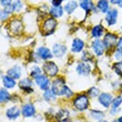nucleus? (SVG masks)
<instances>
[{
	"label": "nucleus",
	"mask_w": 122,
	"mask_h": 122,
	"mask_svg": "<svg viewBox=\"0 0 122 122\" xmlns=\"http://www.w3.org/2000/svg\"><path fill=\"white\" fill-rule=\"evenodd\" d=\"M0 30H1V26H0Z\"/></svg>",
	"instance_id": "a18cd8bd"
},
{
	"label": "nucleus",
	"mask_w": 122,
	"mask_h": 122,
	"mask_svg": "<svg viewBox=\"0 0 122 122\" xmlns=\"http://www.w3.org/2000/svg\"><path fill=\"white\" fill-rule=\"evenodd\" d=\"M9 17V13L4 10H0V20H6L7 18Z\"/></svg>",
	"instance_id": "c9c22d12"
},
{
	"label": "nucleus",
	"mask_w": 122,
	"mask_h": 122,
	"mask_svg": "<svg viewBox=\"0 0 122 122\" xmlns=\"http://www.w3.org/2000/svg\"><path fill=\"white\" fill-rule=\"evenodd\" d=\"M10 100V94L6 89H0V102H7Z\"/></svg>",
	"instance_id": "cd10ccee"
},
{
	"label": "nucleus",
	"mask_w": 122,
	"mask_h": 122,
	"mask_svg": "<svg viewBox=\"0 0 122 122\" xmlns=\"http://www.w3.org/2000/svg\"><path fill=\"white\" fill-rule=\"evenodd\" d=\"M60 96L65 97V98H67V99H70V98H71V97L73 96V91H72L69 86H64V87L62 88V90H61V92H60Z\"/></svg>",
	"instance_id": "c85d7f7f"
},
{
	"label": "nucleus",
	"mask_w": 122,
	"mask_h": 122,
	"mask_svg": "<svg viewBox=\"0 0 122 122\" xmlns=\"http://www.w3.org/2000/svg\"><path fill=\"white\" fill-rule=\"evenodd\" d=\"M65 85V80L62 78H56L53 83H52V91L54 92L56 96H60V92L62 88L64 87Z\"/></svg>",
	"instance_id": "9b49d317"
},
{
	"label": "nucleus",
	"mask_w": 122,
	"mask_h": 122,
	"mask_svg": "<svg viewBox=\"0 0 122 122\" xmlns=\"http://www.w3.org/2000/svg\"><path fill=\"white\" fill-rule=\"evenodd\" d=\"M37 54L43 60H48L53 57V53L51 52L50 49H48L46 47H40L37 51Z\"/></svg>",
	"instance_id": "4468645a"
},
{
	"label": "nucleus",
	"mask_w": 122,
	"mask_h": 122,
	"mask_svg": "<svg viewBox=\"0 0 122 122\" xmlns=\"http://www.w3.org/2000/svg\"><path fill=\"white\" fill-rule=\"evenodd\" d=\"M99 122H112V121H109V120H107V119H102V120H101V121H99Z\"/></svg>",
	"instance_id": "a19ab883"
},
{
	"label": "nucleus",
	"mask_w": 122,
	"mask_h": 122,
	"mask_svg": "<svg viewBox=\"0 0 122 122\" xmlns=\"http://www.w3.org/2000/svg\"><path fill=\"white\" fill-rule=\"evenodd\" d=\"M76 71L78 74L83 75V76H87L91 72V67L88 63L86 62H81L77 65Z\"/></svg>",
	"instance_id": "9d476101"
},
{
	"label": "nucleus",
	"mask_w": 122,
	"mask_h": 122,
	"mask_svg": "<svg viewBox=\"0 0 122 122\" xmlns=\"http://www.w3.org/2000/svg\"><path fill=\"white\" fill-rule=\"evenodd\" d=\"M40 75H41V68L38 67V66H34L32 68V70H31L30 76L32 78H34V79H36L37 77L40 76Z\"/></svg>",
	"instance_id": "2f4dec72"
},
{
	"label": "nucleus",
	"mask_w": 122,
	"mask_h": 122,
	"mask_svg": "<svg viewBox=\"0 0 122 122\" xmlns=\"http://www.w3.org/2000/svg\"><path fill=\"white\" fill-rule=\"evenodd\" d=\"M120 1H121V0H111L110 2H111L112 4H114V5H117V4H118V5H119Z\"/></svg>",
	"instance_id": "58836bf2"
},
{
	"label": "nucleus",
	"mask_w": 122,
	"mask_h": 122,
	"mask_svg": "<svg viewBox=\"0 0 122 122\" xmlns=\"http://www.w3.org/2000/svg\"><path fill=\"white\" fill-rule=\"evenodd\" d=\"M98 9L102 13H107L109 11V2L107 0H100L98 2Z\"/></svg>",
	"instance_id": "b1692460"
},
{
	"label": "nucleus",
	"mask_w": 122,
	"mask_h": 122,
	"mask_svg": "<svg viewBox=\"0 0 122 122\" xmlns=\"http://www.w3.org/2000/svg\"><path fill=\"white\" fill-rule=\"evenodd\" d=\"M89 99L90 98L86 94H78L72 101L73 107L75 108V110L79 112H84L88 110L90 105Z\"/></svg>",
	"instance_id": "f257e3e1"
},
{
	"label": "nucleus",
	"mask_w": 122,
	"mask_h": 122,
	"mask_svg": "<svg viewBox=\"0 0 122 122\" xmlns=\"http://www.w3.org/2000/svg\"><path fill=\"white\" fill-rule=\"evenodd\" d=\"M43 99L46 102H52L56 99V95L52 91V89H47L43 93Z\"/></svg>",
	"instance_id": "a878e982"
},
{
	"label": "nucleus",
	"mask_w": 122,
	"mask_h": 122,
	"mask_svg": "<svg viewBox=\"0 0 122 122\" xmlns=\"http://www.w3.org/2000/svg\"><path fill=\"white\" fill-rule=\"evenodd\" d=\"M119 7H121L122 8V0L120 1V3H119Z\"/></svg>",
	"instance_id": "37998d69"
},
{
	"label": "nucleus",
	"mask_w": 122,
	"mask_h": 122,
	"mask_svg": "<svg viewBox=\"0 0 122 122\" xmlns=\"http://www.w3.org/2000/svg\"><path fill=\"white\" fill-rule=\"evenodd\" d=\"M121 30H122V25H121Z\"/></svg>",
	"instance_id": "49530a36"
},
{
	"label": "nucleus",
	"mask_w": 122,
	"mask_h": 122,
	"mask_svg": "<svg viewBox=\"0 0 122 122\" xmlns=\"http://www.w3.org/2000/svg\"><path fill=\"white\" fill-rule=\"evenodd\" d=\"M112 122H118L117 121V117H116V118H114V119L112 120Z\"/></svg>",
	"instance_id": "79ce46f5"
},
{
	"label": "nucleus",
	"mask_w": 122,
	"mask_h": 122,
	"mask_svg": "<svg viewBox=\"0 0 122 122\" xmlns=\"http://www.w3.org/2000/svg\"><path fill=\"white\" fill-rule=\"evenodd\" d=\"M117 121L118 122H122V115L121 116H119L118 117H117Z\"/></svg>",
	"instance_id": "ea45409f"
},
{
	"label": "nucleus",
	"mask_w": 122,
	"mask_h": 122,
	"mask_svg": "<svg viewBox=\"0 0 122 122\" xmlns=\"http://www.w3.org/2000/svg\"><path fill=\"white\" fill-rule=\"evenodd\" d=\"M85 47V42L81 40V39H74L73 41H72V44H71V51L73 53H80L83 51Z\"/></svg>",
	"instance_id": "f3484780"
},
{
	"label": "nucleus",
	"mask_w": 122,
	"mask_h": 122,
	"mask_svg": "<svg viewBox=\"0 0 122 122\" xmlns=\"http://www.w3.org/2000/svg\"><path fill=\"white\" fill-rule=\"evenodd\" d=\"M121 111V108H110L108 110L109 112V115L112 116V117H117Z\"/></svg>",
	"instance_id": "473e14b6"
},
{
	"label": "nucleus",
	"mask_w": 122,
	"mask_h": 122,
	"mask_svg": "<svg viewBox=\"0 0 122 122\" xmlns=\"http://www.w3.org/2000/svg\"><path fill=\"white\" fill-rule=\"evenodd\" d=\"M117 17H118V11L116 9H113V10H110L106 14L105 17V21H106L107 25L109 26H112V25H115L117 22Z\"/></svg>",
	"instance_id": "1a4fd4ad"
},
{
	"label": "nucleus",
	"mask_w": 122,
	"mask_h": 122,
	"mask_svg": "<svg viewBox=\"0 0 122 122\" xmlns=\"http://www.w3.org/2000/svg\"><path fill=\"white\" fill-rule=\"evenodd\" d=\"M13 10H15V11H20L21 10V9L23 8V4H22V2L20 1V0H16L15 2L13 3Z\"/></svg>",
	"instance_id": "72a5a7b5"
},
{
	"label": "nucleus",
	"mask_w": 122,
	"mask_h": 122,
	"mask_svg": "<svg viewBox=\"0 0 122 122\" xmlns=\"http://www.w3.org/2000/svg\"><path fill=\"white\" fill-rule=\"evenodd\" d=\"M22 74V69L20 66H14L8 71V76L11 77L12 79H19Z\"/></svg>",
	"instance_id": "6ab92c4d"
},
{
	"label": "nucleus",
	"mask_w": 122,
	"mask_h": 122,
	"mask_svg": "<svg viewBox=\"0 0 122 122\" xmlns=\"http://www.w3.org/2000/svg\"><path fill=\"white\" fill-rule=\"evenodd\" d=\"M19 86L26 93H32L34 89L32 88V81L29 78H25L19 82Z\"/></svg>",
	"instance_id": "2eb2a0df"
},
{
	"label": "nucleus",
	"mask_w": 122,
	"mask_h": 122,
	"mask_svg": "<svg viewBox=\"0 0 122 122\" xmlns=\"http://www.w3.org/2000/svg\"><path fill=\"white\" fill-rule=\"evenodd\" d=\"M118 36L115 33H112V32H108L106 33L104 36H103V40H102V42L105 46L106 49H113V48H116L117 43V41H118Z\"/></svg>",
	"instance_id": "20e7f679"
},
{
	"label": "nucleus",
	"mask_w": 122,
	"mask_h": 122,
	"mask_svg": "<svg viewBox=\"0 0 122 122\" xmlns=\"http://www.w3.org/2000/svg\"><path fill=\"white\" fill-rule=\"evenodd\" d=\"M61 2H62V0H53V1H52L54 7H58V6H60Z\"/></svg>",
	"instance_id": "4c0bfd02"
},
{
	"label": "nucleus",
	"mask_w": 122,
	"mask_h": 122,
	"mask_svg": "<svg viewBox=\"0 0 122 122\" xmlns=\"http://www.w3.org/2000/svg\"><path fill=\"white\" fill-rule=\"evenodd\" d=\"M10 31L14 34H19L22 29H23V25H22V22L19 21V20H13L10 24Z\"/></svg>",
	"instance_id": "aec40b11"
},
{
	"label": "nucleus",
	"mask_w": 122,
	"mask_h": 122,
	"mask_svg": "<svg viewBox=\"0 0 122 122\" xmlns=\"http://www.w3.org/2000/svg\"><path fill=\"white\" fill-rule=\"evenodd\" d=\"M21 114H22V110L18 106L10 107V108H9V109L7 110V112H6L7 117H8L9 119H10V120H15V119H17V118L20 117Z\"/></svg>",
	"instance_id": "ddd939ff"
},
{
	"label": "nucleus",
	"mask_w": 122,
	"mask_h": 122,
	"mask_svg": "<svg viewBox=\"0 0 122 122\" xmlns=\"http://www.w3.org/2000/svg\"><path fill=\"white\" fill-rule=\"evenodd\" d=\"M91 36L95 39H100L101 37L104 36V27L102 25H97L93 26L91 30Z\"/></svg>",
	"instance_id": "a211bd4d"
},
{
	"label": "nucleus",
	"mask_w": 122,
	"mask_h": 122,
	"mask_svg": "<svg viewBox=\"0 0 122 122\" xmlns=\"http://www.w3.org/2000/svg\"><path fill=\"white\" fill-rule=\"evenodd\" d=\"M2 80H3V85H4V86H5L6 88H13L16 86L15 80L12 79L11 77L8 76V75L3 76Z\"/></svg>",
	"instance_id": "4be33fe9"
},
{
	"label": "nucleus",
	"mask_w": 122,
	"mask_h": 122,
	"mask_svg": "<svg viewBox=\"0 0 122 122\" xmlns=\"http://www.w3.org/2000/svg\"><path fill=\"white\" fill-rule=\"evenodd\" d=\"M22 115L25 117H32L36 114V108L33 103H25L22 107Z\"/></svg>",
	"instance_id": "f8f14e48"
},
{
	"label": "nucleus",
	"mask_w": 122,
	"mask_h": 122,
	"mask_svg": "<svg viewBox=\"0 0 122 122\" xmlns=\"http://www.w3.org/2000/svg\"><path fill=\"white\" fill-rule=\"evenodd\" d=\"M122 104V95H117L114 97L111 108H120Z\"/></svg>",
	"instance_id": "c756f323"
},
{
	"label": "nucleus",
	"mask_w": 122,
	"mask_h": 122,
	"mask_svg": "<svg viewBox=\"0 0 122 122\" xmlns=\"http://www.w3.org/2000/svg\"><path fill=\"white\" fill-rule=\"evenodd\" d=\"M56 25H57V22L55 18H47L42 24V29H41L42 34L44 36H49L53 34L56 30Z\"/></svg>",
	"instance_id": "7ed1b4c3"
},
{
	"label": "nucleus",
	"mask_w": 122,
	"mask_h": 122,
	"mask_svg": "<svg viewBox=\"0 0 122 122\" xmlns=\"http://www.w3.org/2000/svg\"><path fill=\"white\" fill-rule=\"evenodd\" d=\"M35 82H36V84L40 86V88H41V90H44V91H45L47 89H50L49 87H50L51 82H50L49 78L46 76V75L41 74V75L38 76L35 79Z\"/></svg>",
	"instance_id": "6e6552de"
},
{
	"label": "nucleus",
	"mask_w": 122,
	"mask_h": 122,
	"mask_svg": "<svg viewBox=\"0 0 122 122\" xmlns=\"http://www.w3.org/2000/svg\"><path fill=\"white\" fill-rule=\"evenodd\" d=\"M0 2H1V5L4 6L5 8L11 5V4H10V3H11V0H0Z\"/></svg>",
	"instance_id": "e433bc0d"
},
{
	"label": "nucleus",
	"mask_w": 122,
	"mask_h": 122,
	"mask_svg": "<svg viewBox=\"0 0 122 122\" xmlns=\"http://www.w3.org/2000/svg\"><path fill=\"white\" fill-rule=\"evenodd\" d=\"M116 51H118V52H122V36L118 38L117 43V46H116Z\"/></svg>",
	"instance_id": "f704fd0d"
},
{
	"label": "nucleus",
	"mask_w": 122,
	"mask_h": 122,
	"mask_svg": "<svg viewBox=\"0 0 122 122\" xmlns=\"http://www.w3.org/2000/svg\"><path fill=\"white\" fill-rule=\"evenodd\" d=\"M80 6H81V8H82L83 10H85L86 12H89V11H91V10H94V9H95L92 0H81Z\"/></svg>",
	"instance_id": "412c9836"
},
{
	"label": "nucleus",
	"mask_w": 122,
	"mask_h": 122,
	"mask_svg": "<svg viewBox=\"0 0 122 122\" xmlns=\"http://www.w3.org/2000/svg\"><path fill=\"white\" fill-rule=\"evenodd\" d=\"M42 70L45 72L46 75L50 77H55L58 73V67L53 61H46L42 66Z\"/></svg>",
	"instance_id": "39448f33"
},
{
	"label": "nucleus",
	"mask_w": 122,
	"mask_h": 122,
	"mask_svg": "<svg viewBox=\"0 0 122 122\" xmlns=\"http://www.w3.org/2000/svg\"><path fill=\"white\" fill-rule=\"evenodd\" d=\"M67 52V47L60 43H56L53 46V55L56 57H62Z\"/></svg>",
	"instance_id": "dca6fc26"
},
{
	"label": "nucleus",
	"mask_w": 122,
	"mask_h": 122,
	"mask_svg": "<svg viewBox=\"0 0 122 122\" xmlns=\"http://www.w3.org/2000/svg\"><path fill=\"white\" fill-rule=\"evenodd\" d=\"M77 7H78L77 2H75V1H70L69 3H67V4L65 5L64 10H65L66 12H68V13L71 14V13H72V12L76 10Z\"/></svg>",
	"instance_id": "5701e85b"
},
{
	"label": "nucleus",
	"mask_w": 122,
	"mask_h": 122,
	"mask_svg": "<svg viewBox=\"0 0 122 122\" xmlns=\"http://www.w3.org/2000/svg\"><path fill=\"white\" fill-rule=\"evenodd\" d=\"M100 94H101L100 89H99L98 87H96V86H92V87H90V88L87 90V92H86V95H87L89 98H92V99H94V98H98Z\"/></svg>",
	"instance_id": "bb28decb"
},
{
	"label": "nucleus",
	"mask_w": 122,
	"mask_h": 122,
	"mask_svg": "<svg viewBox=\"0 0 122 122\" xmlns=\"http://www.w3.org/2000/svg\"><path fill=\"white\" fill-rule=\"evenodd\" d=\"M91 47L94 54L97 56H102L104 54L105 50H106V48H105V46L103 44L102 41H101L100 39H96L95 41H93L91 43Z\"/></svg>",
	"instance_id": "423d86ee"
},
{
	"label": "nucleus",
	"mask_w": 122,
	"mask_h": 122,
	"mask_svg": "<svg viewBox=\"0 0 122 122\" xmlns=\"http://www.w3.org/2000/svg\"><path fill=\"white\" fill-rule=\"evenodd\" d=\"M50 14L53 16V18H59L63 15V9L60 6L58 7H53L50 10Z\"/></svg>",
	"instance_id": "393cba45"
},
{
	"label": "nucleus",
	"mask_w": 122,
	"mask_h": 122,
	"mask_svg": "<svg viewBox=\"0 0 122 122\" xmlns=\"http://www.w3.org/2000/svg\"><path fill=\"white\" fill-rule=\"evenodd\" d=\"M88 116L92 119V121L99 122L105 118L106 113H105V111L101 110V109H91V110H89Z\"/></svg>",
	"instance_id": "0eeeda50"
},
{
	"label": "nucleus",
	"mask_w": 122,
	"mask_h": 122,
	"mask_svg": "<svg viewBox=\"0 0 122 122\" xmlns=\"http://www.w3.org/2000/svg\"><path fill=\"white\" fill-rule=\"evenodd\" d=\"M114 100V95L110 92H102L98 97V102L104 109H110Z\"/></svg>",
	"instance_id": "f03ea898"
},
{
	"label": "nucleus",
	"mask_w": 122,
	"mask_h": 122,
	"mask_svg": "<svg viewBox=\"0 0 122 122\" xmlns=\"http://www.w3.org/2000/svg\"><path fill=\"white\" fill-rule=\"evenodd\" d=\"M113 70H114V71H115L118 76L122 78V60L117 61V62L113 65Z\"/></svg>",
	"instance_id": "7c9ffc66"
},
{
	"label": "nucleus",
	"mask_w": 122,
	"mask_h": 122,
	"mask_svg": "<svg viewBox=\"0 0 122 122\" xmlns=\"http://www.w3.org/2000/svg\"><path fill=\"white\" fill-rule=\"evenodd\" d=\"M86 122H94V121H86Z\"/></svg>",
	"instance_id": "c03bdc74"
}]
</instances>
